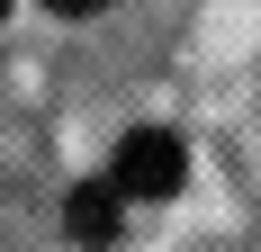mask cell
I'll use <instances>...</instances> for the list:
<instances>
[{
  "label": "cell",
  "instance_id": "obj_2",
  "mask_svg": "<svg viewBox=\"0 0 261 252\" xmlns=\"http://www.w3.org/2000/svg\"><path fill=\"white\" fill-rule=\"evenodd\" d=\"M117 216H126V189L117 180H81L72 189V234L81 243H117Z\"/></svg>",
  "mask_w": 261,
  "mask_h": 252
},
{
  "label": "cell",
  "instance_id": "obj_3",
  "mask_svg": "<svg viewBox=\"0 0 261 252\" xmlns=\"http://www.w3.org/2000/svg\"><path fill=\"white\" fill-rule=\"evenodd\" d=\"M45 9H63V18H99V9H117V0H45Z\"/></svg>",
  "mask_w": 261,
  "mask_h": 252
},
{
  "label": "cell",
  "instance_id": "obj_1",
  "mask_svg": "<svg viewBox=\"0 0 261 252\" xmlns=\"http://www.w3.org/2000/svg\"><path fill=\"white\" fill-rule=\"evenodd\" d=\"M108 180H117L126 198H171V189H180V135H162V126H135L126 144L108 153Z\"/></svg>",
  "mask_w": 261,
  "mask_h": 252
},
{
  "label": "cell",
  "instance_id": "obj_4",
  "mask_svg": "<svg viewBox=\"0 0 261 252\" xmlns=\"http://www.w3.org/2000/svg\"><path fill=\"white\" fill-rule=\"evenodd\" d=\"M0 9H9V0H0Z\"/></svg>",
  "mask_w": 261,
  "mask_h": 252
}]
</instances>
